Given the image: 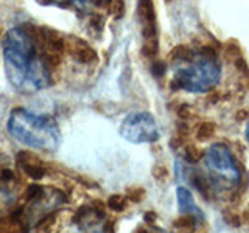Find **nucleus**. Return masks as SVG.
<instances>
[{
  "instance_id": "nucleus-1",
  "label": "nucleus",
  "mask_w": 249,
  "mask_h": 233,
  "mask_svg": "<svg viewBox=\"0 0 249 233\" xmlns=\"http://www.w3.org/2000/svg\"><path fill=\"white\" fill-rule=\"evenodd\" d=\"M66 41L52 28L18 25L3 37L2 53L8 81L16 90L33 93L52 84V67L59 64Z\"/></svg>"
},
{
  "instance_id": "nucleus-11",
  "label": "nucleus",
  "mask_w": 249,
  "mask_h": 233,
  "mask_svg": "<svg viewBox=\"0 0 249 233\" xmlns=\"http://www.w3.org/2000/svg\"><path fill=\"white\" fill-rule=\"evenodd\" d=\"M37 2L47 6L52 5L59 8H72L76 11H88L93 0H37Z\"/></svg>"
},
{
  "instance_id": "nucleus-19",
  "label": "nucleus",
  "mask_w": 249,
  "mask_h": 233,
  "mask_svg": "<svg viewBox=\"0 0 249 233\" xmlns=\"http://www.w3.org/2000/svg\"><path fill=\"white\" fill-rule=\"evenodd\" d=\"M151 174H153V177L156 179V181L160 182V181H165V179L168 177L170 171H168V168L165 165H160V163H158V165H154L151 168Z\"/></svg>"
},
{
  "instance_id": "nucleus-15",
  "label": "nucleus",
  "mask_w": 249,
  "mask_h": 233,
  "mask_svg": "<svg viewBox=\"0 0 249 233\" xmlns=\"http://www.w3.org/2000/svg\"><path fill=\"white\" fill-rule=\"evenodd\" d=\"M128 199L126 196H123V194H112V196H109V199L106 200V205L109 210H112L115 213H122L126 210L128 207Z\"/></svg>"
},
{
  "instance_id": "nucleus-21",
  "label": "nucleus",
  "mask_w": 249,
  "mask_h": 233,
  "mask_svg": "<svg viewBox=\"0 0 249 233\" xmlns=\"http://www.w3.org/2000/svg\"><path fill=\"white\" fill-rule=\"evenodd\" d=\"M165 62L162 61H154L153 66H151V73L156 76V78H162L163 75H165Z\"/></svg>"
},
{
  "instance_id": "nucleus-27",
  "label": "nucleus",
  "mask_w": 249,
  "mask_h": 233,
  "mask_svg": "<svg viewBox=\"0 0 249 233\" xmlns=\"http://www.w3.org/2000/svg\"><path fill=\"white\" fill-rule=\"evenodd\" d=\"M165 2H171V0H165Z\"/></svg>"
},
{
  "instance_id": "nucleus-23",
  "label": "nucleus",
  "mask_w": 249,
  "mask_h": 233,
  "mask_svg": "<svg viewBox=\"0 0 249 233\" xmlns=\"http://www.w3.org/2000/svg\"><path fill=\"white\" fill-rule=\"evenodd\" d=\"M114 14H115V19H122V17H123V14H124V5H123V0H115Z\"/></svg>"
},
{
  "instance_id": "nucleus-7",
  "label": "nucleus",
  "mask_w": 249,
  "mask_h": 233,
  "mask_svg": "<svg viewBox=\"0 0 249 233\" xmlns=\"http://www.w3.org/2000/svg\"><path fill=\"white\" fill-rule=\"evenodd\" d=\"M105 210L101 205H83L76 210V213L73 216V224L80 230H88L95 227V225L101 224L105 219Z\"/></svg>"
},
{
  "instance_id": "nucleus-2",
  "label": "nucleus",
  "mask_w": 249,
  "mask_h": 233,
  "mask_svg": "<svg viewBox=\"0 0 249 233\" xmlns=\"http://www.w3.org/2000/svg\"><path fill=\"white\" fill-rule=\"evenodd\" d=\"M6 129L13 138L31 150L53 152L61 143L58 123L50 115L31 112L25 107H16L10 112Z\"/></svg>"
},
{
  "instance_id": "nucleus-12",
  "label": "nucleus",
  "mask_w": 249,
  "mask_h": 233,
  "mask_svg": "<svg viewBox=\"0 0 249 233\" xmlns=\"http://www.w3.org/2000/svg\"><path fill=\"white\" fill-rule=\"evenodd\" d=\"M216 134V124L213 121H201L195 129V138L198 142H209Z\"/></svg>"
},
{
  "instance_id": "nucleus-6",
  "label": "nucleus",
  "mask_w": 249,
  "mask_h": 233,
  "mask_svg": "<svg viewBox=\"0 0 249 233\" xmlns=\"http://www.w3.org/2000/svg\"><path fill=\"white\" fill-rule=\"evenodd\" d=\"M137 14L143 42H158V20L153 0H137Z\"/></svg>"
},
{
  "instance_id": "nucleus-8",
  "label": "nucleus",
  "mask_w": 249,
  "mask_h": 233,
  "mask_svg": "<svg viewBox=\"0 0 249 233\" xmlns=\"http://www.w3.org/2000/svg\"><path fill=\"white\" fill-rule=\"evenodd\" d=\"M176 200H178L179 213L192 215V216L196 217L198 221H204V213H202L201 208L195 204L193 194L189 188H185V186H178L176 188Z\"/></svg>"
},
{
  "instance_id": "nucleus-16",
  "label": "nucleus",
  "mask_w": 249,
  "mask_h": 233,
  "mask_svg": "<svg viewBox=\"0 0 249 233\" xmlns=\"http://www.w3.org/2000/svg\"><path fill=\"white\" fill-rule=\"evenodd\" d=\"M124 196H126V199L131 202V204H140V202L145 199L146 191L143 186H129Z\"/></svg>"
},
{
  "instance_id": "nucleus-20",
  "label": "nucleus",
  "mask_w": 249,
  "mask_h": 233,
  "mask_svg": "<svg viewBox=\"0 0 249 233\" xmlns=\"http://www.w3.org/2000/svg\"><path fill=\"white\" fill-rule=\"evenodd\" d=\"M176 115L179 116V118H182V120H187V118H190V115H192V107L187 104V103H181L178 107H176Z\"/></svg>"
},
{
  "instance_id": "nucleus-18",
  "label": "nucleus",
  "mask_w": 249,
  "mask_h": 233,
  "mask_svg": "<svg viewBox=\"0 0 249 233\" xmlns=\"http://www.w3.org/2000/svg\"><path fill=\"white\" fill-rule=\"evenodd\" d=\"M226 56H228L232 62L235 61V59H238V58H241V49H240V45L237 42H233V41L226 44Z\"/></svg>"
},
{
  "instance_id": "nucleus-25",
  "label": "nucleus",
  "mask_w": 249,
  "mask_h": 233,
  "mask_svg": "<svg viewBox=\"0 0 249 233\" xmlns=\"http://www.w3.org/2000/svg\"><path fill=\"white\" fill-rule=\"evenodd\" d=\"M132 233H150V232H148L145 227H137V229H136L134 232H132Z\"/></svg>"
},
{
  "instance_id": "nucleus-10",
  "label": "nucleus",
  "mask_w": 249,
  "mask_h": 233,
  "mask_svg": "<svg viewBox=\"0 0 249 233\" xmlns=\"http://www.w3.org/2000/svg\"><path fill=\"white\" fill-rule=\"evenodd\" d=\"M70 54H72L75 61L81 62V64H92V62L97 61V53L93 51L89 44H86L81 39H75L70 44Z\"/></svg>"
},
{
  "instance_id": "nucleus-28",
  "label": "nucleus",
  "mask_w": 249,
  "mask_h": 233,
  "mask_svg": "<svg viewBox=\"0 0 249 233\" xmlns=\"http://www.w3.org/2000/svg\"><path fill=\"white\" fill-rule=\"evenodd\" d=\"M103 2H109V0H103Z\"/></svg>"
},
{
  "instance_id": "nucleus-26",
  "label": "nucleus",
  "mask_w": 249,
  "mask_h": 233,
  "mask_svg": "<svg viewBox=\"0 0 249 233\" xmlns=\"http://www.w3.org/2000/svg\"><path fill=\"white\" fill-rule=\"evenodd\" d=\"M246 140H248V145H249V121L246 124Z\"/></svg>"
},
{
  "instance_id": "nucleus-5",
  "label": "nucleus",
  "mask_w": 249,
  "mask_h": 233,
  "mask_svg": "<svg viewBox=\"0 0 249 233\" xmlns=\"http://www.w3.org/2000/svg\"><path fill=\"white\" fill-rule=\"evenodd\" d=\"M120 135L129 143H156L160 138V131L154 115L150 112H132L123 118Z\"/></svg>"
},
{
  "instance_id": "nucleus-3",
  "label": "nucleus",
  "mask_w": 249,
  "mask_h": 233,
  "mask_svg": "<svg viewBox=\"0 0 249 233\" xmlns=\"http://www.w3.org/2000/svg\"><path fill=\"white\" fill-rule=\"evenodd\" d=\"M221 80V66L212 47H202L192 56L175 64V76L171 87L192 93L210 92Z\"/></svg>"
},
{
  "instance_id": "nucleus-9",
  "label": "nucleus",
  "mask_w": 249,
  "mask_h": 233,
  "mask_svg": "<svg viewBox=\"0 0 249 233\" xmlns=\"http://www.w3.org/2000/svg\"><path fill=\"white\" fill-rule=\"evenodd\" d=\"M18 163H19V166L25 171V174L31 179H35V181L42 179L47 174L44 163L39 159H36L35 155H31L30 152H20L18 155Z\"/></svg>"
},
{
  "instance_id": "nucleus-14",
  "label": "nucleus",
  "mask_w": 249,
  "mask_h": 233,
  "mask_svg": "<svg viewBox=\"0 0 249 233\" xmlns=\"http://www.w3.org/2000/svg\"><path fill=\"white\" fill-rule=\"evenodd\" d=\"M193 54V50L190 49L189 45H176L173 50L170 51V59L173 61V64H179V62L187 61Z\"/></svg>"
},
{
  "instance_id": "nucleus-4",
  "label": "nucleus",
  "mask_w": 249,
  "mask_h": 233,
  "mask_svg": "<svg viewBox=\"0 0 249 233\" xmlns=\"http://www.w3.org/2000/svg\"><path fill=\"white\" fill-rule=\"evenodd\" d=\"M206 166L210 179L216 183L237 185L241 181V169L232 151L224 143H213L204 152Z\"/></svg>"
},
{
  "instance_id": "nucleus-24",
  "label": "nucleus",
  "mask_w": 249,
  "mask_h": 233,
  "mask_svg": "<svg viewBox=\"0 0 249 233\" xmlns=\"http://www.w3.org/2000/svg\"><path fill=\"white\" fill-rule=\"evenodd\" d=\"M92 233H114V230H112V224L109 222V224L103 225V227H101V229H97V230H93Z\"/></svg>"
},
{
  "instance_id": "nucleus-17",
  "label": "nucleus",
  "mask_w": 249,
  "mask_h": 233,
  "mask_svg": "<svg viewBox=\"0 0 249 233\" xmlns=\"http://www.w3.org/2000/svg\"><path fill=\"white\" fill-rule=\"evenodd\" d=\"M185 159L187 162L190 163H196L199 162L202 157H204V152H202V150H199V148L196 145H185Z\"/></svg>"
},
{
  "instance_id": "nucleus-22",
  "label": "nucleus",
  "mask_w": 249,
  "mask_h": 233,
  "mask_svg": "<svg viewBox=\"0 0 249 233\" xmlns=\"http://www.w3.org/2000/svg\"><path fill=\"white\" fill-rule=\"evenodd\" d=\"M224 221L229 222L232 227H238V225L241 224V217H240V215H232V213H229V215L224 216Z\"/></svg>"
},
{
  "instance_id": "nucleus-13",
  "label": "nucleus",
  "mask_w": 249,
  "mask_h": 233,
  "mask_svg": "<svg viewBox=\"0 0 249 233\" xmlns=\"http://www.w3.org/2000/svg\"><path fill=\"white\" fill-rule=\"evenodd\" d=\"M198 224V219L192 215H179L176 219L171 222V225H173V229L179 230V232H189V230H195V227H196Z\"/></svg>"
}]
</instances>
